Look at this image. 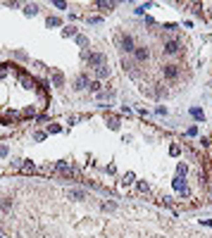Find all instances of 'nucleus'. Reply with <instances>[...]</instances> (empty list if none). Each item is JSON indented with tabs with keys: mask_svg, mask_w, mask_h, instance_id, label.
<instances>
[{
	"mask_svg": "<svg viewBox=\"0 0 212 238\" xmlns=\"http://www.w3.org/2000/svg\"><path fill=\"white\" fill-rule=\"evenodd\" d=\"M86 83H88V79L86 76H79L76 79V88H86Z\"/></svg>",
	"mask_w": 212,
	"mask_h": 238,
	"instance_id": "9d476101",
	"label": "nucleus"
},
{
	"mask_svg": "<svg viewBox=\"0 0 212 238\" xmlns=\"http://www.w3.org/2000/svg\"><path fill=\"white\" fill-rule=\"evenodd\" d=\"M133 55H136V60H138V62H143V60H148V57H150V50H148L145 46H138V48H133Z\"/></svg>",
	"mask_w": 212,
	"mask_h": 238,
	"instance_id": "20e7f679",
	"label": "nucleus"
},
{
	"mask_svg": "<svg viewBox=\"0 0 212 238\" xmlns=\"http://www.w3.org/2000/svg\"><path fill=\"white\" fill-rule=\"evenodd\" d=\"M107 64V57L100 55V53H91L88 55V67H93V69H100V67H105Z\"/></svg>",
	"mask_w": 212,
	"mask_h": 238,
	"instance_id": "7ed1b4c3",
	"label": "nucleus"
},
{
	"mask_svg": "<svg viewBox=\"0 0 212 238\" xmlns=\"http://www.w3.org/2000/svg\"><path fill=\"white\" fill-rule=\"evenodd\" d=\"M181 46H184V43H181L179 38H172V41H167V43L162 46V53H165V55H179V53H181Z\"/></svg>",
	"mask_w": 212,
	"mask_h": 238,
	"instance_id": "f03ea898",
	"label": "nucleus"
},
{
	"mask_svg": "<svg viewBox=\"0 0 212 238\" xmlns=\"http://www.w3.org/2000/svg\"><path fill=\"white\" fill-rule=\"evenodd\" d=\"M57 172H62V174H71V165H67V162H57Z\"/></svg>",
	"mask_w": 212,
	"mask_h": 238,
	"instance_id": "423d86ee",
	"label": "nucleus"
},
{
	"mask_svg": "<svg viewBox=\"0 0 212 238\" xmlns=\"http://www.w3.org/2000/svg\"><path fill=\"white\" fill-rule=\"evenodd\" d=\"M98 7L103 10V12H110V10L115 7V2H98Z\"/></svg>",
	"mask_w": 212,
	"mask_h": 238,
	"instance_id": "6e6552de",
	"label": "nucleus"
},
{
	"mask_svg": "<svg viewBox=\"0 0 212 238\" xmlns=\"http://www.w3.org/2000/svg\"><path fill=\"white\" fill-rule=\"evenodd\" d=\"M119 46H122V50H126V53H133V38L131 36H119Z\"/></svg>",
	"mask_w": 212,
	"mask_h": 238,
	"instance_id": "39448f33",
	"label": "nucleus"
},
{
	"mask_svg": "<svg viewBox=\"0 0 212 238\" xmlns=\"http://www.w3.org/2000/svg\"><path fill=\"white\" fill-rule=\"evenodd\" d=\"M96 74L103 79V76H107V74H110V69H107V67H100V69H96Z\"/></svg>",
	"mask_w": 212,
	"mask_h": 238,
	"instance_id": "9b49d317",
	"label": "nucleus"
},
{
	"mask_svg": "<svg viewBox=\"0 0 212 238\" xmlns=\"http://www.w3.org/2000/svg\"><path fill=\"white\" fill-rule=\"evenodd\" d=\"M174 188H177V191H181V193H186V183L181 181V179H177V181H174Z\"/></svg>",
	"mask_w": 212,
	"mask_h": 238,
	"instance_id": "1a4fd4ad",
	"label": "nucleus"
},
{
	"mask_svg": "<svg viewBox=\"0 0 212 238\" xmlns=\"http://www.w3.org/2000/svg\"><path fill=\"white\" fill-rule=\"evenodd\" d=\"M179 74H181V64H162V76L165 79H169V81H174V79H179Z\"/></svg>",
	"mask_w": 212,
	"mask_h": 238,
	"instance_id": "f257e3e1",
	"label": "nucleus"
},
{
	"mask_svg": "<svg viewBox=\"0 0 212 238\" xmlns=\"http://www.w3.org/2000/svg\"><path fill=\"white\" fill-rule=\"evenodd\" d=\"M91 91H93V93H98V91H100V83H98V81H93V83H91Z\"/></svg>",
	"mask_w": 212,
	"mask_h": 238,
	"instance_id": "dca6fc26",
	"label": "nucleus"
},
{
	"mask_svg": "<svg viewBox=\"0 0 212 238\" xmlns=\"http://www.w3.org/2000/svg\"><path fill=\"white\" fill-rule=\"evenodd\" d=\"M57 24H60V19H57V17H50V19H48V26H57Z\"/></svg>",
	"mask_w": 212,
	"mask_h": 238,
	"instance_id": "4468645a",
	"label": "nucleus"
},
{
	"mask_svg": "<svg viewBox=\"0 0 212 238\" xmlns=\"http://www.w3.org/2000/svg\"><path fill=\"white\" fill-rule=\"evenodd\" d=\"M24 12H26V14H36V12H38V7H36V5H26V7H24Z\"/></svg>",
	"mask_w": 212,
	"mask_h": 238,
	"instance_id": "f8f14e48",
	"label": "nucleus"
},
{
	"mask_svg": "<svg viewBox=\"0 0 212 238\" xmlns=\"http://www.w3.org/2000/svg\"><path fill=\"white\" fill-rule=\"evenodd\" d=\"M53 81H55V86H62L64 79H62V74H53Z\"/></svg>",
	"mask_w": 212,
	"mask_h": 238,
	"instance_id": "ddd939ff",
	"label": "nucleus"
},
{
	"mask_svg": "<svg viewBox=\"0 0 212 238\" xmlns=\"http://www.w3.org/2000/svg\"><path fill=\"white\" fill-rule=\"evenodd\" d=\"M191 114H193L195 119H200V117H203V110H198V107H195V110H191Z\"/></svg>",
	"mask_w": 212,
	"mask_h": 238,
	"instance_id": "2eb2a0df",
	"label": "nucleus"
},
{
	"mask_svg": "<svg viewBox=\"0 0 212 238\" xmlns=\"http://www.w3.org/2000/svg\"><path fill=\"white\" fill-rule=\"evenodd\" d=\"M69 198H76V200H84V198H86V193H84V191H69Z\"/></svg>",
	"mask_w": 212,
	"mask_h": 238,
	"instance_id": "0eeeda50",
	"label": "nucleus"
},
{
	"mask_svg": "<svg viewBox=\"0 0 212 238\" xmlns=\"http://www.w3.org/2000/svg\"><path fill=\"white\" fill-rule=\"evenodd\" d=\"M5 155H7V148H5V145H0V157H5Z\"/></svg>",
	"mask_w": 212,
	"mask_h": 238,
	"instance_id": "f3484780",
	"label": "nucleus"
}]
</instances>
